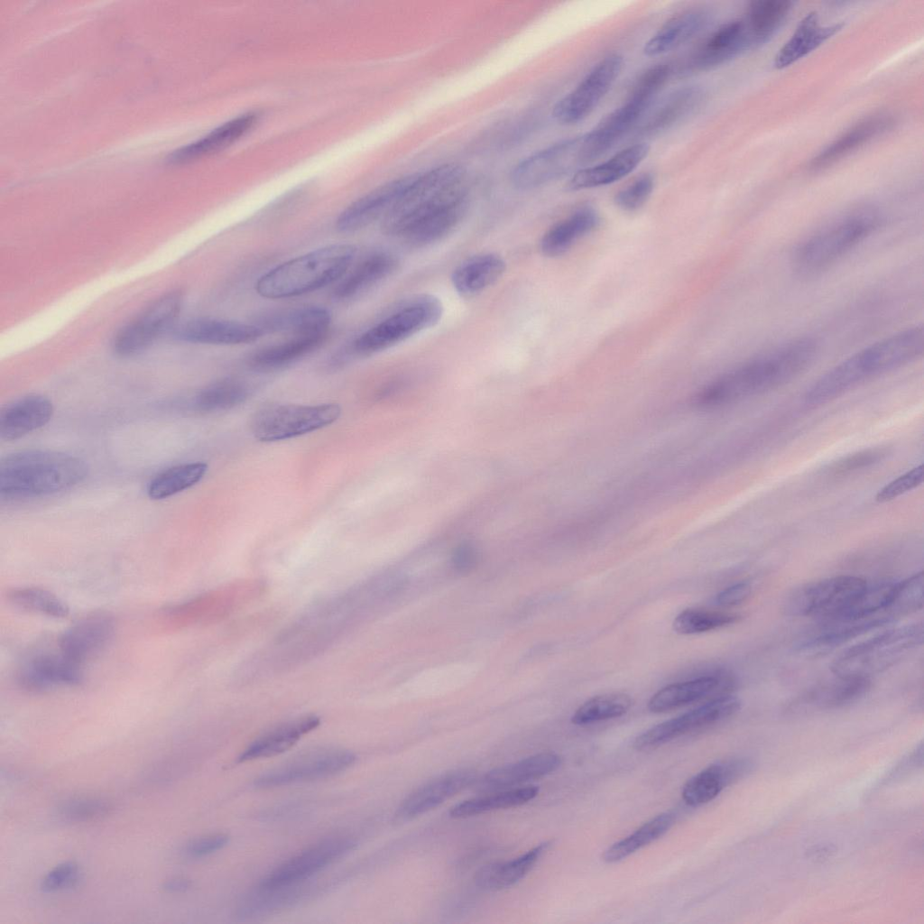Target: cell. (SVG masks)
Listing matches in <instances>:
<instances>
[{
  "instance_id": "6da1fadb",
  "label": "cell",
  "mask_w": 924,
  "mask_h": 924,
  "mask_svg": "<svg viewBox=\"0 0 924 924\" xmlns=\"http://www.w3.org/2000/svg\"><path fill=\"white\" fill-rule=\"evenodd\" d=\"M811 337L787 342L720 376L697 396L702 406H718L780 387L805 371L818 354Z\"/></svg>"
},
{
  "instance_id": "7a4b0ae2",
  "label": "cell",
  "mask_w": 924,
  "mask_h": 924,
  "mask_svg": "<svg viewBox=\"0 0 924 924\" xmlns=\"http://www.w3.org/2000/svg\"><path fill=\"white\" fill-rule=\"evenodd\" d=\"M924 332L914 326L860 349L822 374L806 392L807 404L827 402L855 386L905 366L923 354Z\"/></svg>"
},
{
  "instance_id": "3957f363",
  "label": "cell",
  "mask_w": 924,
  "mask_h": 924,
  "mask_svg": "<svg viewBox=\"0 0 924 924\" xmlns=\"http://www.w3.org/2000/svg\"><path fill=\"white\" fill-rule=\"evenodd\" d=\"M88 466L79 457L51 450L9 454L0 462L2 499H30L52 495L81 483Z\"/></svg>"
},
{
  "instance_id": "277c9868",
  "label": "cell",
  "mask_w": 924,
  "mask_h": 924,
  "mask_svg": "<svg viewBox=\"0 0 924 924\" xmlns=\"http://www.w3.org/2000/svg\"><path fill=\"white\" fill-rule=\"evenodd\" d=\"M356 254L351 244L328 245L288 260L263 274L255 291L263 298L287 299L304 295L338 281Z\"/></svg>"
},
{
  "instance_id": "5b68a950",
  "label": "cell",
  "mask_w": 924,
  "mask_h": 924,
  "mask_svg": "<svg viewBox=\"0 0 924 924\" xmlns=\"http://www.w3.org/2000/svg\"><path fill=\"white\" fill-rule=\"evenodd\" d=\"M465 170L448 163L414 174L393 208L383 219V232L402 237L428 216L467 196Z\"/></svg>"
},
{
  "instance_id": "8992f818",
  "label": "cell",
  "mask_w": 924,
  "mask_h": 924,
  "mask_svg": "<svg viewBox=\"0 0 924 924\" xmlns=\"http://www.w3.org/2000/svg\"><path fill=\"white\" fill-rule=\"evenodd\" d=\"M879 225V215L871 208L845 214L801 242L794 253L795 269L811 275L828 268L864 242Z\"/></svg>"
},
{
  "instance_id": "52a82bcc",
  "label": "cell",
  "mask_w": 924,
  "mask_h": 924,
  "mask_svg": "<svg viewBox=\"0 0 924 924\" xmlns=\"http://www.w3.org/2000/svg\"><path fill=\"white\" fill-rule=\"evenodd\" d=\"M923 642L921 623L890 629L838 655L831 665L836 676L870 678L896 664Z\"/></svg>"
},
{
  "instance_id": "ba28073f",
  "label": "cell",
  "mask_w": 924,
  "mask_h": 924,
  "mask_svg": "<svg viewBox=\"0 0 924 924\" xmlns=\"http://www.w3.org/2000/svg\"><path fill=\"white\" fill-rule=\"evenodd\" d=\"M443 314V305L432 294H420L360 334L351 345L358 355H370L394 346L435 326Z\"/></svg>"
},
{
  "instance_id": "9c48e42d",
  "label": "cell",
  "mask_w": 924,
  "mask_h": 924,
  "mask_svg": "<svg viewBox=\"0 0 924 924\" xmlns=\"http://www.w3.org/2000/svg\"><path fill=\"white\" fill-rule=\"evenodd\" d=\"M662 88L653 75L642 73L625 101L605 116L594 128L581 134L582 164L595 161L610 150L639 121Z\"/></svg>"
},
{
  "instance_id": "30bf717a",
  "label": "cell",
  "mask_w": 924,
  "mask_h": 924,
  "mask_svg": "<svg viewBox=\"0 0 924 924\" xmlns=\"http://www.w3.org/2000/svg\"><path fill=\"white\" fill-rule=\"evenodd\" d=\"M341 415L336 403L299 405L272 403L260 408L251 419L254 437L264 442L295 438L322 429Z\"/></svg>"
},
{
  "instance_id": "8fae6325",
  "label": "cell",
  "mask_w": 924,
  "mask_h": 924,
  "mask_svg": "<svg viewBox=\"0 0 924 924\" xmlns=\"http://www.w3.org/2000/svg\"><path fill=\"white\" fill-rule=\"evenodd\" d=\"M867 586L855 576L842 575L801 586L789 595L784 610L790 615L830 620L846 610Z\"/></svg>"
},
{
  "instance_id": "7c38bea8",
  "label": "cell",
  "mask_w": 924,
  "mask_h": 924,
  "mask_svg": "<svg viewBox=\"0 0 924 924\" xmlns=\"http://www.w3.org/2000/svg\"><path fill=\"white\" fill-rule=\"evenodd\" d=\"M183 295L179 290L168 291L152 301L115 335L112 346L121 356H131L149 347L171 328L179 317Z\"/></svg>"
},
{
  "instance_id": "4fadbf2b",
  "label": "cell",
  "mask_w": 924,
  "mask_h": 924,
  "mask_svg": "<svg viewBox=\"0 0 924 924\" xmlns=\"http://www.w3.org/2000/svg\"><path fill=\"white\" fill-rule=\"evenodd\" d=\"M624 66V57L609 53L597 61L579 83L552 108L559 124L576 125L586 119L614 84Z\"/></svg>"
},
{
  "instance_id": "5bb4252c",
  "label": "cell",
  "mask_w": 924,
  "mask_h": 924,
  "mask_svg": "<svg viewBox=\"0 0 924 924\" xmlns=\"http://www.w3.org/2000/svg\"><path fill=\"white\" fill-rule=\"evenodd\" d=\"M740 707V700L731 694L714 698L698 707L644 731L634 739L633 748L637 751L657 748L691 731L722 722L734 716Z\"/></svg>"
},
{
  "instance_id": "9a60e30c",
  "label": "cell",
  "mask_w": 924,
  "mask_h": 924,
  "mask_svg": "<svg viewBox=\"0 0 924 924\" xmlns=\"http://www.w3.org/2000/svg\"><path fill=\"white\" fill-rule=\"evenodd\" d=\"M580 144L581 135L574 136L528 156L512 171V183L518 189H530L566 175L582 165Z\"/></svg>"
},
{
  "instance_id": "2e32d148",
  "label": "cell",
  "mask_w": 924,
  "mask_h": 924,
  "mask_svg": "<svg viewBox=\"0 0 924 924\" xmlns=\"http://www.w3.org/2000/svg\"><path fill=\"white\" fill-rule=\"evenodd\" d=\"M355 846V841L347 836L324 839L274 869L262 881L261 889H283L296 884L341 858Z\"/></svg>"
},
{
  "instance_id": "e0dca14e",
  "label": "cell",
  "mask_w": 924,
  "mask_h": 924,
  "mask_svg": "<svg viewBox=\"0 0 924 924\" xmlns=\"http://www.w3.org/2000/svg\"><path fill=\"white\" fill-rule=\"evenodd\" d=\"M355 761L356 755L346 750L314 751L271 770L254 783L260 788H271L322 778L346 770Z\"/></svg>"
},
{
  "instance_id": "ac0fdd59",
  "label": "cell",
  "mask_w": 924,
  "mask_h": 924,
  "mask_svg": "<svg viewBox=\"0 0 924 924\" xmlns=\"http://www.w3.org/2000/svg\"><path fill=\"white\" fill-rule=\"evenodd\" d=\"M262 588L257 580L236 582L172 606L167 614L185 624L219 619L255 598Z\"/></svg>"
},
{
  "instance_id": "d6986e66",
  "label": "cell",
  "mask_w": 924,
  "mask_h": 924,
  "mask_svg": "<svg viewBox=\"0 0 924 924\" xmlns=\"http://www.w3.org/2000/svg\"><path fill=\"white\" fill-rule=\"evenodd\" d=\"M412 178L413 175H408L393 180L359 198L339 214L336 228L350 233L383 219L397 204Z\"/></svg>"
},
{
  "instance_id": "ffe728a7",
  "label": "cell",
  "mask_w": 924,
  "mask_h": 924,
  "mask_svg": "<svg viewBox=\"0 0 924 924\" xmlns=\"http://www.w3.org/2000/svg\"><path fill=\"white\" fill-rule=\"evenodd\" d=\"M476 772L459 769L446 772L409 794L394 813L396 822L411 820L435 808L476 781Z\"/></svg>"
},
{
  "instance_id": "44dd1931",
  "label": "cell",
  "mask_w": 924,
  "mask_h": 924,
  "mask_svg": "<svg viewBox=\"0 0 924 924\" xmlns=\"http://www.w3.org/2000/svg\"><path fill=\"white\" fill-rule=\"evenodd\" d=\"M115 631L113 618L104 613L88 615L70 626L59 640V651L68 660L82 664L100 652Z\"/></svg>"
},
{
  "instance_id": "7402d4cb",
  "label": "cell",
  "mask_w": 924,
  "mask_h": 924,
  "mask_svg": "<svg viewBox=\"0 0 924 924\" xmlns=\"http://www.w3.org/2000/svg\"><path fill=\"white\" fill-rule=\"evenodd\" d=\"M753 49L743 18L724 23L713 32L693 53L689 70H707Z\"/></svg>"
},
{
  "instance_id": "603a6c76",
  "label": "cell",
  "mask_w": 924,
  "mask_h": 924,
  "mask_svg": "<svg viewBox=\"0 0 924 924\" xmlns=\"http://www.w3.org/2000/svg\"><path fill=\"white\" fill-rule=\"evenodd\" d=\"M82 666L68 660L60 651L38 653L19 669L16 679L21 688L42 691L55 686H74L82 681Z\"/></svg>"
},
{
  "instance_id": "cb8c5ba5",
  "label": "cell",
  "mask_w": 924,
  "mask_h": 924,
  "mask_svg": "<svg viewBox=\"0 0 924 924\" xmlns=\"http://www.w3.org/2000/svg\"><path fill=\"white\" fill-rule=\"evenodd\" d=\"M734 686V679L725 673L670 684L652 695L648 709L652 713L668 712L708 697L731 694Z\"/></svg>"
},
{
  "instance_id": "d4e9b609",
  "label": "cell",
  "mask_w": 924,
  "mask_h": 924,
  "mask_svg": "<svg viewBox=\"0 0 924 924\" xmlns=\"http://www.w3.org/2000/svg\"><path fill=\"white\" fill-rule=\"evenodd\" d=\"M650 147L645 143L632 144L605 162L577 170L566 184L568 190H581L614 183L631 172L647 157Z\"/></svg>"
},
{
  "instance_id": "484cf974",
  "label": "cell",
  "mask_w": 924,
  "mask_h": 924,
  "mask_svg": "<svg viewBox=\"0 0 924 924\" xmlns=\"http://www.w3.org/2000/svg\"><path fill=\"white\" fill-rule=\"evenodd\" d=\"M263 334L255 324L216 318L193 319L176 331V337L185 342L222 346L251 343Z\"/></svg>"
},
{
  "instance_id": "4316f807",
  "label": "cell",
  "mask_w": 924,
  "mask_h": 924,
  "mask_svg": "<svg viewBox=\"0 0 924 924\" xmlns=\"http://www.w3.org/2000/svg\"><path fill=\"white\" fill-rule=\"evenodd\" d=\"M751 763L734 759L711 764L691 777L683 786L681 797L690 807H698L716 799L729 784L750 771Z\"/></svg>"
},
{
  "instance_id": "83f0119b",
  "label": "cell",
  "mask_w": 924,
  "mask_h": 924,
  "mask_svg": "<svg viewBox=\"0 0 924 924\" xmlns=\"http://www.w3.org/2000/svg\"><path fill=\"white\" fill-rule=\"evenodd\" d=\"M53 414V405L45 396L30 394L14 401L0 412V439H20L46 425Z\"/></svg>"
},
{
  "instance_id": "f1b7e54d",
  "label": "cell",
  "mask_w": 924,
  "mask_h": 924,
  "mask_svg": "<svg viewBox=\"0 0 924 924\" xmlns=\"http://www.w3.org/2000/svg\"><path fill=\"white\" fill-rule=\"evenodd\" d=\"M560 764L559 754L541 753L488 772L479 779L476 788L480 791L506 790L550 774Z\"/></svg>"
},
{
  "instance_id": "f546056e",
  "label": "cell",
  "mask_w": 924,
  "mask_h": 924,
  "mask_svg": "<svg viewBox=\"0 0 924 924\" xmlns=\"http://www.w3.org/2000/svg\"><path fill=\"white\" fill-rule=\"evenodd\" d=\"M894 121L888 115H874L855 124L829 143L809 162V169L819 171L832 165L874 137L892 127Z\"/></svg>"
},
{
  "instance_id": "4dcf8cb0",
  "label": "cell",
  "mask_w": 924,
  "mask_h": 924,
  "mask_svg": "<svg viewBox=\"0 0 924 924\" xmlns=\"http://www.w3.org/2000/svg\"><path fill=\"white\" fill-rule=\"evenodd\" d=\"M708 20V14L697 8L673 15L645 42L644 55L655 57L679 48L701 32Z\"/></svg>"
},
{
  "instance_id": "1f68e13d",
  "label": "cell",
  "mask_w": 924,
  "mask_h": 924,
  "mask_svg": "<svg viewBox=\"0 0 924 924\" xmlns=\"http://www.w3.org/2000/svg\"><path fill=\"white\" fill-rule=\"evenodd\" d=\"M399 265L395 255L387 252L373 253L346 273L333 291L335 298H355L391 276Z\"/></svg>"
},
{
  "instance_id": "d6a6232c",
  "label": "cell",
  "mask_w": 924,
  "mask_h": 924,
  "mask_svg": "<svg viewBox=\"0 0 924 924\" xmlns=\"http://www.w3.org/2000/svg\"><path fill=\"white\" fill-rule=\"evenodd\" d=\"M703 89L698 86H685L669 93L652 109L642 122L640 133L658 134L693 113L702 103Z\"/></svg>"
},
{
  "instance_id": "836d02e7",
  "label": "cell",
  "mask_w": 924,
  "mask_h": 924,
  "mask_svg": "<svg viewBox=\"0 0 924 924\" xmlns=\"http://www.w3.org/2000/svg\"><path fill=\"white\" fill-rule=\"evenodd\" d=\"M331 316L328 310L304 306L272 311L254 323L263 333H291L292 336L328 331Z\"/></svg>"
},
{
  "instance_id": "e575fe53",
  "label": "cell",
  "mask_w": 924,
  "mask_h": 924,
  "mask_svg": "<svg viewBox=\"0 0 924 924\" xmlns=\"http://www.w3.org/2000/svg\"><path fill=\"white\" fill-rule=\"evenodd\" d=\"M505 269L504 260L497 254H478L464 260L453 270L451 282L457 293L469 297L495 283Z\"/></svg>"
},
{
  "instance_id": "d590c367",
  "label": "cell",
  "mask_w": 924,
  "mask_h": 924,
  "mask_svg": "<svg viewBox=\"0 0 924 924\" xmlns=\"http://www.w3.org/2000/svg\"><path fill=\"white\" fill-rule=\"evenodd\" d=\"M319 723L318 716H305L277 725L251 743L237 757V762H245L282 753L315 729Z\"/></svg>"
},
{
  "instance_id": "8d00e7d4",
  "label": "cell",
  "mask_w": 924,
  "mask_h": 924,
  "mask_svg": "<svg viewBox=\"0 0 924 924\" xmlns=\"http://www.w3.org/2000/svg\"><path fill=\"white\" fill-rule=\"evenodd\" d=\"M893 620L884 614L855 622L824 621V625L798 645L803 654L817 655L845 643L868 631L882 626Z\"/></svg>"
},
{
  "instance_id": "74e56055",
  "label": "cell",
  "mask_w": 924,
  "mask_h": 924,
  "mask_svg": "<svg viewBox=\"0 0 924 924\" xmlns=\"http://www.w3.org/2000/svg\"><path fill=\"white\" fill-rule=\"evenodd\" d=\"M599 222V216L594 208H580L544 233L540 242V249L548 257L559 256L578 240L595 230Z\"/></svg>"
},
{
  "instance_id": "f35d334b",
  "label": "cell",
  "mask_w": 924,
  "mask_h": 924,
  "mask_svg": "<svg viewBox=\"0 0 924 924\" xmlns=\"http://www.w3.org/2000/svg\"><path fill=\"white\" fill-rule=\"evenodd\" d=\"M328 331L295 335L283 342L258 349L251 355L249 365L260 371H272L293 364L319 348Z\"/></svg>"
},
{
  "instance_id": "ab89813d",
  "label": "cell",
  "mask_w": 924,
  "mask_h": 924,
  "mask_svg": "<svg viewBox=\"0 0 924 924\" xmlns=\"http://www.w3.org/2000/svg\"><path fill=\"white\" fill-rule=\"evenodd\" d=\"M842 24L823 26L816 12L808 13L774 59L777 69L786 68L817 49L841 29Z\"/></svg>"
},
{
  "instance_id": "60d3db41",
  "label": "cell",
  "mask_w": 924,
  "mask_h": 924,
  "mask_svg": "<svg viewBox=\"0 0 924 924\" xmlns=\"http://www.w3.org/2000/svg\"><path fill=\"white\" fill-rule=\"evenodd\" d=\"M257 118V115L254 113L239 116L201 139L176 151L170 160L172 162H187L221 151L250 131Z\"/></svg>"
},
{
  "instance_id": "b9f144b4",
  "label": "cell",
  "mask_w": 924,
  "mask_h": 924,
  "mask_svg": "<svg viewBox=\"0 0 924 924\" xmlns=\"http://www.w3.org/2000/svg\"><path fill=\"white\" fill-rule=\"evenodd\" d=\"M467 208L468 197L459 199L417 223L402 237V240L412 248L431 245L445 238L458 226Z\"/></svg>"
},
{
  "instance_id": "7bdbcfd3",
  "label": "cell",
  "mask_w": 924,
  "mask_h": 924,
  "mask_svg": "<svg viewBox=\"0 0 924 924\" xmlns=\"http://www.w3.org/2000/svg\"><path fill=\"white\" fill-rule=\"evenodd\" d=\"M550 845L549 841L543 842L514 859L484 866L476 875V883L488 891L513 886L534 867Z\"/></svg>"
},
{
  "instance_id": "ee69618b",
  "label": "cell",
  "mask_w": 924,
  "mask_h": 924,
  "mask_svg": "<svg viewBox=\"0 0 924 924\" xmlns=\"http://www.w3.org/2000/svg\"><path fill=\"white\" fill-rule=\"evenodd\" d=\"M870 686V678L836 676L832 680L816 686L803 696L799 704L817 708L844 707L863 697Z\"/></svg>"
},
{
  "instance_id": "f6af8a7d",
  "label": "cell",
  "mask_w": 924,
  "mask_h": 924,
  "mask_svg": "<svg viewBox=\"0 0 924 924\" xmlns=\"http://www.w3.org/2000/svg\"><path fill=\"white\" fill-rule=\"evenodd\" d=\"M791 9L787 0L752 2L743 18L753 48L769 41L781 27Z\"/></svg>"
},
{
  "instance_id": "bcb514c9",
  "label": "cell",
  "mask_w": 924,
  "mask_h": 924,
  "mask_svg": "<svg viewBox=\"0 0 924 924\" xmlns=\"http://www.w3.org/2000/svg\"><path fill=\"white\" fill-rule=\"evenodd\" d=\"M675 816L664 812L652 818L635 831L614 843L602 855L608 864L617 863L665 835L674 825Z\"/></svg>"
},
{
  "instance_id": "7dc6e473",
  "label": "cell",
  "mask_w": 924,
  "mask_h": 924,
  "mask_svg": "<svg viewBox=\"0 0 924 924\" xmlns=\"http://www.w3.org/2000/svg\"><path fill=\"white\" fill-rule=\"evenodd\" d=\"M539 793L537 786H525L498 790L464 800L454 805L449 816L454 818H464L500 808H508L527 803Z\"/></svg>"
},
{
  "instance_id": "c3c4849f",
  "label": "cell",
  "mask_w": 924,
  "mask_h": 924,
  "mask_svg": "<svg viewBox=\"0 0 924 924\" xmlns=\"http://www.w3.org/2000/svg\"><path fill=\"white\" fill-rule=\"evenodd\" d=\"M208 465L191 462L169 467L157 474L147 485V494L152 500L172 496L199 483L206 475Z\"/></svg>"
},
{
  "instance_id": "681fc988",
  "label": "cell",
  "mask_w": 924,
  "mask_h": 924,
  "mask_svg": "<svg viewBox=\"0 0 924 924\" xmlns=\"http://www.w3.org/2000/svg\"><path fill=\"white\" fill-rule=\"evenodd\" d=\"M251 389L244 382L226 378L201 389L193 399L194 408L202 412H216L232 409L247 400Z\"/></svg>"
},
{
  "instance_id": "f907efd6",
  "label": "cell",
  "mask_w": 924,
  "mask_h": 924,
  "mask_svg": "<svg viewBox=\"0 0 924 924\" xmlns=\"http://www.w3.org/2000/svg\"><path fill=\"white\" fill-rule=\"evenodd\" d=\"M632 705L633 699L626 693L598 695L580 705L572 715L571 722L578 725H585L620 717L628 712Z\"/></svg>"
},
{
  "instance_id": "816d5d0a",
  "label": "cell",
  "mask_w": 924,
  "mask_h": 924,
  "mask_svg": "<svg viewBox=\"0 0 924 924\" xmlns=\"http://www.w3.org/2000/svg\"><path fill=\"white\" fill-rule=\"evenodd\" d=\"M7 600L14 606L52 618H65L68 605L52 592L35 587H15L7 592Z\"/></svg>"
},
{
  "instance_id": "f5cc1de1",
  "label": "cell",
  "mask_w": 924,
  "mask_h": 924,
  "mask_svg": "<svg viewBox=\"0 0 924 924\" xmlns=\"http://www.w3.org/2000/svg\"><path fill=\"white\" fill-rule=\"evenodd\" d=\"M740 617L733 613L688 608L675 617L673 629L685 635L701 633L737 623Z\"/></svg>"
},
{
  "instance_id": "db71d44e",
  "label": "cell",
  "mask_w": 924,
  "mask_h": 924,
  "mask_svg": "<svg viewBox=\"0 0 924 924\" xmlns=\"http://www.w3.org/2000/svg\"><path fill=\"white\" fill-rule=\"evenodd\" d=\"M923 574L919 572L897 582L888 614L896 619L920 609L923 605Z\"/></svg>"
},
{
  "instance_id": "11a10c76",
  "label": "cell",
  "mask_w": 924,
  "mask_h": 924,
  "mask_svg": "<svg viewBox=\"0 0 924 924\" xmlns=\"http://www.w3.org/2000/svg\"><path fill=\"white\" fill-rule=\"evenodd\" d=\"M653 188L654 177L650 172H644L615 194L614 203L624 211H635L646 203Z\"/></svg>"
},
{
  "instance_id": "9f6ffc18",
  "label": "cell",
  "mask_w": 924,
  "mask_h": 924,
  "mask_svg": "<svg viewBox=\"0 0 924 924\" xmlns=\"http://www.w3.org/2000/svg\"><path fill=\"white\" fill-rule=\"evenodd\" d=\"M923 479L924 467L920 464L885 485L876 494L875 500L880 504L892 501L920 485Z\"/></svg>"
},
{
  "instance_id": "6f0895ef",
  "label": "cell",
  "mask_w": 924,
  "mask_h": 924,
  "mask_svg": "<svg viewBox=\"0 0 924 924\" xmlns=\"http://www.w3.org/2000/svg\"><path fill=\"white\" fill-rule=\"evenodd\" d=\"M79 868L73 862H66L51 870L42 879L41 889L45 892H56L74 886L79 878Z\"/></svg>"
},
{
  "instance_id": "680465c9",
  "label": "cell",
  "mask_w": 924,
  "mask_h": 924,
  "mask_svg": "<svg viewBox=\"0 0 924 924\" xmlns=\"http://www.w3.org/2000/svg\"><path fill=\"white\" fill-rule=\"evenodd\" d=\"M886 450L884 448H875L865 449L852 455H849L841 460L834 463L831 467V472L834 475H844L861 469L863 467L871 466L878 463L886 456Z\"/></svg>"
},
{
  "instance_id": "91938a15",
  "label": "cell",
  "mask_w": 924,
  "mask_h": 924,
  "mask_svg": "<svg viewBox=\"0 0 924 924\" xmlns=\"http://www.w3.org/2000/svg\"><path fill=\"white\" fill-rule=\"evenodd\" d=\"M108 809L106 803L97 799H78L65 804L61 815L70 820H85L101 816Z\"/></svg>"
},
{
  "instance_id": "94428289",
  "label": "cell",
  "mask_w": 924,
  "mask_h": 924,
  "mask_svg": "<svg viewBox=\"0 0 924 924\" xmlns=\"http://www.w3.org/2000/svg\"><path fill=\"white\" fill-rule=\"evenodd\" d=\"M228 843V836L223 834L210 835L189 842L185 847L189 857L199 858L220 850Z\"/></svg>"
},
{
  "instance_id": "6125c7cd",
  "label": "cell",
  "mask_w": 924,
  "mask_h": 924,
  "mask_svg": "<svg viewBox=\"0 0 924 924\" xmlns=\"http://www.w3.org/2000/svg\"><path fill=\"white\" fill-rule=\"evenodd\" d=\"M752 593V586L749 582L742 581L735 583L719 592L715 598L716 605L722 607H731L744 602Z\"/></svg>"
},
{
  "instance_id": "be15d7a7",
  "label": "cell",
  "mask_w": 924,
  "mask_h": 924,
  "mask_svg": "<svg viewBox=\"0 0 924 924\" xmlns=\"http://www.w3.org/2000/svg\"><path fill=\"white\" fill-rule=\"evenodd\" d=\"M475 562L473 552L468 548L460 549L454 558V565L460 571L469 570Z\"/></svg>"
},
{
  "instance_id": "e7e4bbea",
  "label": "cell",
  "mask_w": 924,
  "mask_h": 924,
  "mask_svg": "<svg viewBox=\"0 0 924 924\" xmlns=\"http://www.w3.org/2000/svg\"><path fill=\"white\" fill-rule=\"evenodd\" d=\"M190 883L183 878H172L163 883V889L169 892H180L189 889Z\"/></svg>"
}]
</instances>
